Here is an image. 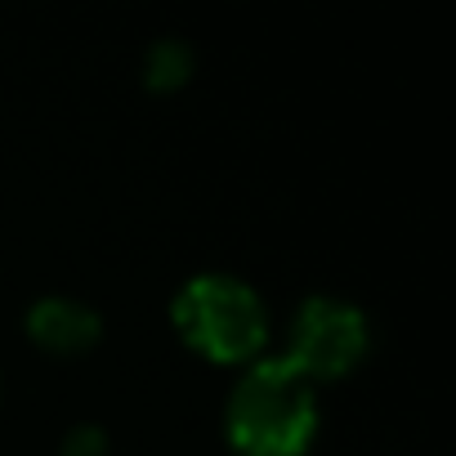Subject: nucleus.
<instances>
[{
    "label": "nucleus",
    "instance_id": "nucleus-1",
    "mask_svg": "<svg viewBox=\"0 0 456 456\" xmlns=\"http://www.w3.org/2000/svg\"><path fill=\"white\" fill-rule=\"evenodd\" d=\"M224 429L238 456H305L318 434V389L287 354H260L228 394Z\"/></svg>",
    "mask_w": 456,
    "mask_h": 456
},
{
    "label": "nucleus",
    "instance_id": "nucleus-3",
    "mask_svg": "<svg viewBox=\"0 0 456 456\" xmlns=\"http://www.w3.org/2000/svg\"><path fill=\"white\" fill-rule=\"evenodd\" d=\"M371 349V322L358 305L340 296H309L287 336V358L318 385V380H340L349 376Z\"/></svg>",
    "mask_w": 456,
    "mask_h": 456
},
{
    "label": "nucleus",
    "instance_id": "nucleus-5",
    "mask_svg": "<svg viewBox=\"0 0 456 456\" xmlns=\"http://www.w3.org/2000/svg\"><path fill=\"white\" fill-rule=\"evenodd\" d=\"M188 72H192V54H188L183 41H157V45L148 50L143 77H148L152 90H175V86L188 81Z\"/></svg>",
    "mask_w": 456,
    "mask_h": 456
},
{
    "label": "nucleus",
    "instance_id": "nucleus-2",
    "mask_svg": "<svg viewBox=\"0 0 456 456\" xmlns=\"http://www.w3.org/2000/svg\"><path fill=\"white\" fill-rule=\"evenodd\" d=\"M170 322L188 349L210 362H256L269 345V309L260 291L224 269L192 273L170 305Z\"/></svg>",
    "mask_w": 456,
    "mask_h": 456
},
{
    "label": "nucleus",
    "instance_id": "nucleus-6",
    "mask_svg": "<svg viewBox=\"0 0 456 456\" xmlns=\"http://www.w3.org/2000/svg\"><path fill=\"white\" fill-rule=\"evenodd\" d=\"M63 456H108V434L103 425H72L63 434Z\"/></svg>",
    "mask_w": 456,
    "mask_h": 456
},
{
    "label": "nucleus",
    "instance_id": "nucleus-4",
    "mask_svg": "<svg viewBox=\"0 0 456 456\" xmlns=\"http://www.w3.org/2000/svg\"><path fill=\"white\" fill-rule=\"evenodd\" d=\"M103 318L77 296H41L28 309V336L50 354H81L99 340Z\"/></svg>",
    "mask_w": 456,
    "mask_h": 456
}]
</instances>
